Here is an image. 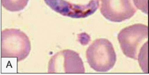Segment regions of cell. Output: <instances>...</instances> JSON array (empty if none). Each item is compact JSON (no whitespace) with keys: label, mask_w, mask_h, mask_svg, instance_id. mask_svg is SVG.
I'll return each mask as SVG.
<instances>
[{"label":"cell","mask_w":149,"mask_h":75,"mask_svg":"<svg viewBox=\"0 0 149 75\" xmlns=\"http://www.w3.org/2000/svg\"><path fill=\"white\" fill-rule=\"evenodd\" d=\"M100 12L109 21L122 22L132 17L136 9L132 0H100Z\"/></svg>","instance_id":"6"},{"label":"cell","mask_w":149,"mask_h":75,"mask_svg":"<svg viewBox=\"0 0 149 75\" xmlns=\"http://www.w3.org/2000/svg\"><path fill=\"white\" fill-rule=\"evenodd\" d=\"M29 0H1L4 8L10 11H19L27 6Z\"/></svg>","instance_id":"7"},{"label":"cell","mask_w":149,"mask_h":75,"mask_svg":"<svg viewBox=\"0 0 149 75\" xmlns=\"http://www.w3.org/2000/svg\"><path fill=\"white\" fill-rule=\"evenodd\" d=\"M136 8L141 10L146 14H148V0H133Z\"/></svg>","instance_id":"8"},{"label":"cell","mask_w":149,"mask_h":75,"mask_svg":"<svg viewBox=\"0 0 149 75\" xmlns=\"http://www.w3.org/2000/svg\"><path fill=\"white\" fill-rule=\"evenodd\" d=\"M48 72L84 73L85 68L78 53L71 49H64L51 58L48 63Z\"/></svg>","instance_id":"4"},{"label":"cell","mask_w":149,"mask_h":75,"mask_svg":"<svg viewBox=\"0 0 149 75\" xmlns=\"http://www.w3.org/2000/svg\"><path fill=\"white\" fill-rule=\"evenodd\" d=\"M86 57L90 66L98 72L111 70L116 61V54L112 44L104 38L95 40L86 50Z\"/></svg>","instance_id":"1"},{"label":"cell","mask_w":149,"mask_h":75,"mask_svg":"<svg viewBox=\"0 0 149 75\" xmlns=\"http://www.w3.org/2000/svg\"><path fill=\"white\" fill-rule=\"evenodd\" d=\"M149 10V4H148V11ZM148 15H149V13H148ZM148 22H149V16H148Z\"/></svg>","instance_id":"9"},{"label":"cell","mask_w":149,"mask_h":75,"mask_svg":"<svg viewBox=\"0 0 149 75\" xmlns=\"http://www.w3.org/2000/svg\"><path fill=\"white\" fill-rule=\"evenodd\" d=\"M148 28L143 24H135L120 31L118 35L123 53L128 58L137 60L138 54L148 39Z\"/></svg>","instance_id":"3"},{"label":"cell","mask_w":149,"mask_h":75,"mask_svg":"<svg viewBox=\"0 0 149 75\" xmlns=\"http://www.w3.org/2000/svg\"><path fill=\"white\" fill-rule=\"evenodd\" d=\"M31 49L28 36L19 29H6L1 32V57L25 59Z\"/></svg>","instance_id":"2"},{"label":"cell","mask_w":149,"mask_h":75,"mask_svg":"<svg viewBox=\"0 0 149 75\" xmlns=\"http://www.w3.org/2000/svg\"><path fill=\"white\" fill-rule=\"evenodd\" d=\"M45 3L53 10L62 16L72 18H85L96 11L99 6L98 0H91L88 4H72L65 0H44Z\"/></svg>","instance_id":"5"}]
</instances>
